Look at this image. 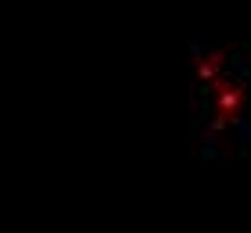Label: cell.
Wrapping results in <instances>:
<instances>
[{
    "label": "cell",
    "mask_w": 251,
    "mask_h": 233,
    "mask_svg": "<svg viewBox=\"0 0 251 233\" xmlns=\"http://www.w3.org/2000/svg\"><path fill=\"white\" fill-rule=\"evenodd\" d=\"M237 104H241V86L233 83V90H223L219 108H223V115H230V111H237Z\"/></svg>",
    "instance_id": "6da1fadb"
}]
</instances>
